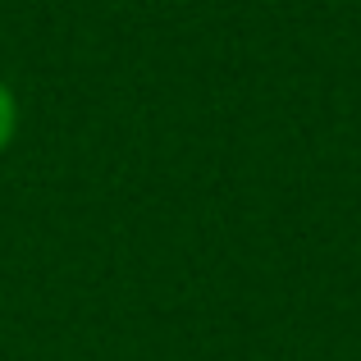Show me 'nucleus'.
Returning a JSON list of instances; mask_svg holds the SVG:
<instances>
[{
    "mask_svg": "<svg viewBox=\"0 0 361 361\" xmlns=\"http://www.w3.org/2000/svg\"><path fill=\"white\" fill-rule=\"evenodd\" d=\"M14 133H18V101L9 92V82H0V151L14 142Z\"/></svg>",
    "mask_w": 361,
    "mask_h": 361,
    "instance_id": "obj_1",
    "label": "nucleus"
}]
</instances>
